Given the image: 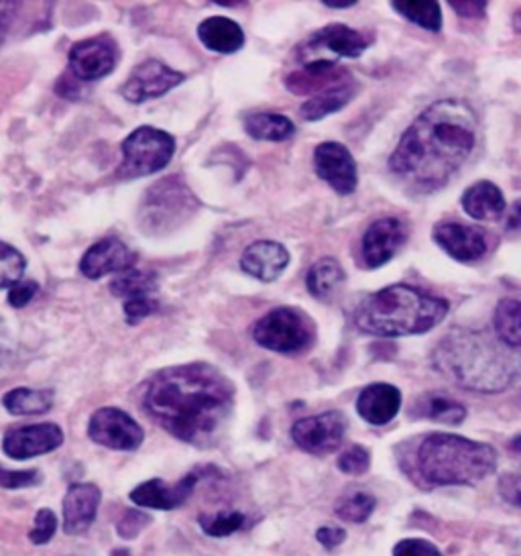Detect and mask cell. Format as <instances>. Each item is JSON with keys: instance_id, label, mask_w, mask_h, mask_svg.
Listing matches in <instances>:
<instances>
[{"instance_id": "cell-23", "label": "cell", "mask_w": 521, "mask_h": 556, "mask_svg": "<svg viewBox=\"0 0 521 556\" xmlns=\"http://www.w3.org/2000/svg\"><path fill=\"white\" fill-rule=\"evenodd\" d=\"M462 211L469 214L474 220H499L507 211L504 192L499 190L497 184L493 181L481 180L469 186L462 198H460Z\"/></svg>"}, {"instance_id": "cell-2", "label": "cell", "mask_w": 521, "mask_h": 556, "mask_svg": "<svg viewBox=\"0 0 521 556\" xmlns=\"http://www.w3.org/2000/svg\"><path fill=\"white\" fill-rule=\"evenodd\" d=\"M147 416L178 441L212 446L220 441L234 409V386L208 363L157 371L143 390Z\"/></svg>"}, {"instance_id": "cell-44", "label": "cell", "mask_w": 521, "mask_h": 556, "mask_svg": "<svg viewBox=\"0 0 521 556\" xmlns=\"http://www.w3.org/2000/svg\"><path fill=\"white\" fill-rule=\"evenodd\" d=\"M316 539H318V542H320L325 548L332 551V548L341 546L344 539H346V532H344L342 528H336V526H325V528H320V530L316 532Z\"/></svg>"}, {"instance_id": "cell-41", "label": "cell", "mask_w": 521, "mask_h": 556, "mask_svg": "<svg viewBox=\"0 0 521 556\" xmlns=\"http://www.w3.org/2000/svg\"><path fill=\"white\" fill-rule=\"evenodd\" d=\"M149 523H151V518L147 514H141L137 509H130L120 518L116 530H118L120 539H135V536H139L145 530Z\"/></svg>"}, {"instance_id": "cell-13", "label": "cell", "mask_w": 521, "mask_h": 556, "mask_svg": "<svg viewBox=\"0 0 521 556\" xmlns=\"http://www.w3.org/2000/svg\"><path fill=\"white\" fill-rule=\"evenodd\" d=\"M314 169L336 194L348 197L358 188V167L348 148L336 141L320 143L314 151Z\"/></svg>"}, {"instance_id": "cell-9", "label": "cell", "mask_w": 521, "mask_h": 556, "mask_svg": "<svg viewBox=\"0 0 521 556\" xmlns=\"http://www.w3.org/2000/svg\"><path fill=\"white\" fill-rule=\"evenodd\" d=\"M344 434L346 418L336 409L302 418L292 428L293 442L309 455H330L339 451Z\"/></svg>"}, {"instance_id": "cell-31", "label": "cell", "mask_w": 521, "mask_h": 556, "mask_svg": "<svg viewBox=\"0 0 521 556\" xmlns=\"http://www.w3.org/2000/svg\"><path fill=\"white\" fill-rule=\"evenodd\" d=\"M157 288H160L157 276L147 269H139V267H130L111 281V294L116 298H125V300L153 298Z\"/></svg>"}, {"instance_id": "cell-28", "label": "cell", "mask_w": 521, "mask_h": 556, "mask_svg": "<svg viewBox=\"0 0 521 556\" xmlns=\"http://www.w3.org/2000/svg\"><path fill=\"white\" fill-rule=\"evenodd\" d=\"M344 269L341 263L332 257H322L309 267L306 286H308L309 294L318 300H330L332 295L339 292L342 283H344Z\"/></svg>"}, {"instance_id": "cell-29", "label": "cell", "mask_w": 521, "mask_h": 556, "mask_svg": "<svg viewBox=\"0 0 521 556\" xmlns=\"http://www.w3.org/2000/svg\"><path fill=\"white\" fill-rule=\"evenodd\" d=\"M495 337L507 349H521V302L513 298H504L493 314Z\"/></svg>"}, {"instance_id": "cell-50", "label": "cell", "mask_w": 521, "mask_h": 556, "mask_svg": "<svg viewBox=\"0 0 521 556\" xmlns=\"http://www.w3.org/2000/svg\"><path fill=\"white\" fill-rule=\"evenodd\" d=\"M513 25H516V31L521 34V11L520 13H516V17H513Z\"/></svg>"}, {"instance_id": "cell-5", "label": "cell", "mask_w": 521, "mask_h": 556, "mask_svg": "<svg viewBox=\"0 0 521 556\" xmlns=\"http://www.w3.org/2000/svg\"><path fill=\"white\" fill-rule=\"evenodd\" d=\"M416 467L430 485H474L497 469V451L487 442L448 432L423 437Z\"/></svg>"}, {"instance_id": "cell-33", "label": "cell", "mask_w": 521, "mask_h": 556, "mask_svg": "<svg viewBox=\"0 0 521 556\" xmlns=\"http://www.w3.org/2000/svg\"><path fill=\"white\" fill-rule=\"evenodd\" d=\"M374 506H377V502H374L373 495H369L365 491H355V493H348L346 497H342L339 502L336 516L342 518L344 522H367L374 511Z\"/></svg>"}, {"instance_id": "cell-21", "label": "cell", "mask_w": 521, "mask_h": 556, "mask_svg": "<svg viewBox=\"0 0 521 556\" xmlns=\"http://www.w3.org/2000/svg\"><path fill=\"white\" fill-rule=\"evenodd\" d=\"M102 493L92 483L72 485L64 497V532L67 536L84 534L97 520Z\"/></svg>"}, {"instance_id": "cell-18", "label": "cell", "mask_w": 521, "mask_h": 556, "mask_svg": "<svg viewBox=\"0 0 521 556\" xmlns=\"http://www.w3.org/2000/svg\"><path fill=\"white\" fill-rule=\"evenodd\" d=\"M195 485H198V473L186 475L174 485L165 483L163 479H151L130 491V500L139 507L167 511V509L183 506L194 493Z\"/></svg>"}, {"instance_id": "cell-3", "label": "cell", "mask_w": 521, "mask_h": 556, "mask_svg": "<svg viewBox=\"0 0 521 556\" xmlns=\"http://www.w3.org/2000/svg\"><path fill=\"white\" fill-rule=\"evenodd\" d=\"M432 363L456 386L479 393L509 390L521 371L520 359L499 339L471 328H453L434 349Z\"/></svg>"}, {"instance_id": "cell-7", "label": "cell", "mask_w": 521, "mask_h": 556, "mask_svg": "<svg viewBox=\"0 0 521 556\" xmlns=\"http://www.w3.org/2000/svg\"><path fill=\"white\" fill-rule=\"evenodd\" d=\"M123 165L120 178H145L167 167L176 153V139L155 127H139L120 146Z\"/></svg>"}, {"instance_id": "cell-25", "label": "cell", "mask_w": 521, "mask_h": 556, "mask_svg": "<svg viewBox=\"0 0 521 556\" xmlns=\"http://www.w3.org/2000/svg\"><path fill=\"white\" fill-rule=\"evenodd\" d=\"M357 94V84L355 80H348V83L339 84L334 88H328L325 92L312 97L308 102L302 104L300 109V115L304 121L309 123H316V121H322L328 115H334L342 111L351 100L355 99Z\"/></svg>"}, {"instance_id": "cell-19", "label": "cell", "mask_w": 521, "mask_h": 556, "mask_svg": "<svg viewBox=\"0 0 521 556\" xmlns=\"http://www.w3.org/2000/svg\"><path fill=\"white\" fill-rule=\"evenodd\" d=\"M290 265L288 249L276 241H257L244 249L241 269L246 276L271 283L283 276Z\"/></svg>"}, {"instance_id": "cell-1", "label": "cell", "mask_w": 521, "mask_h": 556, "mask_svg": "<svg viewBox=\"0 0 521 556\" xmlns=\"http://www.w3.org/2000/svg\"><path fill=\"white\" fill-rule=\"evenodd\" d=\"M476 137L479 118L467 102L436 100L402 135L390 174L409 194H432L471 157Z\"/></svg>"}, {"instance_id": "cell-47", "label": "cell", "mask_w": 521, "mask_h": 556, "mask_svg": "<svg viewBox=\"0 0 521 556\" xmlns=\"http://www.w3.org/2000/svg\"><path fill=\"white\" fill-rule=\"evenodd\" d=\"M322 4H326L328 9H351L358 4L357 0H325Z\"/></svg>"}, {"instance_id": "cell-30", "label": "cell", "mask_w": 521, "mask_h": 556, "mask_svg": "<svg viewBox=\"0 0 521 556\" xmlns=\"http://www.w3.org/2000/svg\"><path fill=\"white\" fill-rule=\"evenodd\" d=\"M55 395L51 390H31V388H15L4 393L2 404L13 416H37L46 414L53 406Z\"/></svg>"}, {"instance_id": "cell-4", "label": "cell", "mask_w": 521, "mask_h": 556, "mask_svg": "<svg viewBox=\"0 0 521 556\" xmlns=\"http://www.w3.org/2000/svg\"><path fill=\"white\" fill-rule=\"evenodd\" d=\"M448 308L444 298L425 294L407 283H393L369 295L358 306L355 325L379 339L414 337L439 327Z\"/></svg>"}, {"instance_id": "cell-37", "label": "cell", "mask_w": 521, "mask_h": 556, "mask_svg": "<svg viewBox=\"0 0 521 556\" xmlns=\"http://www.w3.org/2000/svg\"><path fill=\"white\" fill-rule=\"evenodd\" d=\"M43 481L41 473L37 469H27V471H11L4 469L0 465V488L2 490H25V488H33L39 485Z\"/></svg>"}, {"instance_id": "cell-22", "label": "cell", "mask_w": 521, "mask_h": 556, "mask_svg": "<svg viewBox=\"0 0 521 556\" xmlns=\"http://www.w3.org/2000/svg\"><path fill=\"white\" fill-rule=\"evenodd\" d=\"M402 409V392L391 383H371L358 393V416L373 426L390 425Z\"/></svg>"}, {"instance_id": "cell-6", "label": "cell", "mask_w": 521, "mask_h": 556, "mask_svg": "<svg viewBox=\"0 0 521 556\" xmlns=\"http://www.w3.org/2000/svg\"><path fill=\"white\" fill-rule=\"evenodd\" d=\"M255 343L281 355L302 353L314 344L316 327L308 314L292 306L267 312L253 327Z\"/></svg>"}, {"instance_id": "cell-34", "label": "cell", "mask_w": 521, "mask_h": 556, "mask_svg": "<svg viewBox=\"0 0 521 556\" xmlns=\"http://www.w3.org/2000/svg\"><path fill=\"white\" fill-rule=\"evenodd\" d=\"M27 267L25 255L9 243L0 241V290H11L23 279Z\"/></svg>"}, {"instance_id": "cell-46", "label": "cell", "mask_w": 521, "mask_h": 556, "mask_svg": "<svg viewBox=\"0 0 521 556\" xmlns=\"http://www.w3.org/2000/svg\"><path fill=\"white\" fill-rule=\"evenodd\" d=\"M505 230L507 232H521V200L511 206L505 220Z\"/></svg>"}, {"instance_id": "cell-20", "label": "cell", "mask_w": 521, "mask_h": 556, "mask_svg": "<svg viewBox=\"0 0 521 556\" xmlns=\"http://www.w3.org/2000/svg\"><path fill=\"white\" fill-rule=\"evenodd\" d=\"M353 80L351 72L346 67H341L332 62H312L304 64L300 70L292 72L285 78V86L293 94L306 97V94H320L328 88H334L342 83Z\"/></svg>"}, {"instance_id": "cell-11", "label": "cell", "mask_w": 521, "mask_h": 556, "mask_svg": "<svg viewBox=\"0 0 521 556\" xmlns=\"http://www.w3.org/2000/svg\"><path fill=\"white\" fill-rule=\"evenodd\" d=\"M183 80V72L165 66L160 60H145L130 72L127 83L120 88V94L132 104H143L147 100L160 99L167 94L169 90L178 88Z\"/></svg>"}, {"instance_id": "cell-27", "label": "cell", "mask_w": 521, "mask_h": 556, "mask_svg": "<svg viewBox=\"0 0 521 556\" xmlns=\"http://www.w3.org/2000/svg\"><path fill=\"white\" fill-rule=\"evenodd\" d=\"M416 412L440 425L458 426L467 418V408L444 393H425L418 400Z\"/></svg>"}, {"instance_id": "cell-38", "label": "cell", "mask_w": 521, "mask_h": 556, "mask_svg": "<svg viewBox=\"0 0 521 556\" xmlns=\"http://www.w3.org/2000/svg\"><path fill=\"white\" fill-rule=\"evenodd\" d=\"M58 530V518L51 509H39L35 516L33 530L29 532V539L33 544H48L49 540L55 536Z\"/></svg>"}, {"instance_id": "cell-12", "label": "cell", "mask_w": 521, "mask_h": 556, "mask_svg": "<svg viewBox=\"0 0 521 556\" xmlns=\"http://www.w3.org/2000/svg\"><path fill=\"white\" fill-rule=\"evenodd\" d=\"M118 64V48L109 35L84 39L69 50V72L81 83L102 80Z\"/></svg>"}, {"instance_id": "cell-10", "label": "cell", "mask_w": 521, "mask_h": 556, "mask_svg": "<svg viewBox=\"0 0 521 556\" xmlns=\"http://www.w3.org/2000/svg\"><path fill=\"white\" fill-rule=\"evenodd\" d=\"M88 437L90 441L113 451H137L143 444L145 432L127 412L100 408L88 422Z\"/></svg>"}, {"instance_id": "cell-26", "label": "cell", "mask_w": 521, "mask_h": 556, "mask_svg": "<svg viewBox=\"0 0 521 556\" xmlns=\"http://www.w3.org/2000/svg\"><path fill=\"white\" fill-rule=\"evenodd\" d=\"M244 131L257 141H271L281 143L295 135V125L292 118L277 113H259V115L244 118Z\"/></svg>"}, {"instance_id": "cell-17", "label": "cell", "mask_w": 521, "mask_h": 556, "mask_svg": "<svg viewBox=\"0 0 521 556\" xmlns=\"http://www.w3.org/2000/svg\"><path fill=\"white\" fill-rule=\"evenodd\" d=\"M137 255L118 237H106L90 247L80 262L84 278L102 279L135 267Z\"/></svg>"}, {"instance_id": "cell-8", "label": "cell", "mask_w": 521, "mask_h": 556, "mask_svg": "<svg viewBox=\"0 0 521 556\" xmlns=\"http://www.w3.org/2000/svg\"><path fill=\"white\" fill-rule=\"evenodd\" d=\"M371 46V39L351 29L341 23L326 25L320 31L309 35L308 39L300 46L297 58L304 64L312 62H332L339 64L341 58H360L367 48Z\"/></svg>"}, {"instance_id": "cell-35", "label": "cell", "mask_w": 521, "mask_h": 556, "mask_svg": "<svg viewBox=\"0 0 521 556\" xmlns=\"http://www.w3.org/2000/svg\"><path fill=\"white\" fill-rule=\"evenodd\" d=\"M202 530L208 534V536H214V539H225V536H230V534H234L237 530H241L244 526V516L241 511H227V514H216V516H212V518H204L202 516Z\"/></svg>"}, {"instance_id": "cell-45", "label": "cell", "mask_w": 521, "mask_h": 556, "mask_svg": "<svg viewBox=\"0 0 521 556\" xmlns=\"http://www.w3.org/2000/svg\"><path fill=\"white\" fill-rule=\"evenodd\" d=\"M11 328L4 325V320L0 318V365L11 357L13 351V341H11Z\"/></svg>"}, {"instance_id": "cell-14", "label": "cell", "mask_w": 521, "mask_h": 556, "mask_svg": "<svg viewBox=\"0 0 521 556\" xmlns=\"http://www.w3.org/2000/svg\"><path fill=\"white\" fill-rule=\"evenodd\" d=\"M407 237H409V229L402 218L385 216L374 220L363 235V243H360L363 263L369 269L383 267L397 255L402 247L406 245Z\"/></svg>"}, {"instance_id": "cell-43", "label": "cell", "mask_w": 521, "mask_h": 556, "mask_svg": "<svg viewBox=\"0 0 521 556\" xmlns=\"http://www.w3.org/2000/svg\"><path fill=\"white\" fill-rule=\"evenodd\" d=\"M453 7L456 15L462 18H485L487 17L488 2L485 0H450L448 2Z\"/></svg>"}, {"instance_id": "cell-39", "label": "cell", "mask_w": 521, "mask_h": 556, "mask_svg": "<svg viewBox=\"0 0 521 556\" xmlns=\"http://www.w3.org/2000/svg\"><path fill=\"white\" fill-rule=\"evenodd\" d=\"M157 311V300L155 298H132L125 300V318L129 325H139L143 323L147 316H151Z\"/></svg>"}, {"instance_id": "cell-40", "label": "cell", "mask_w": 521, "mask_h": 556, "mask_svg": "<svg viewBox=\"0 0 521 556\" xmlns=\"http://www.w3.org/2000/svg\"><path fill=\"white\" fill-rule=\"evenodd\" d=\"M393 556H444L439 546L422 539H406L395 544Z\"/></svg>"}, {"instance_id": "cell-49", "label": "cell", "mask_w": 521, "mask_h": 556, "mask_svg": "<svg viewBox=\"0 0 521 556\" xmlns=\"http://www.w3.org/2000/svg\"><path fill=\"white\" fill-rule=\"evenodd\" d=\"M511 451H516V453H520L521 455V437L511 441Z\"/></svg>"}, {"instance_id": "cell-36", "label": "cell", "mask_w": 521, "mask_h": 556, "mask_svg": "<svg viewBox=\"0 0 521 556\" xmlns=\"http://www.w3.org/2000/svg\"><path fill=\"white\" fill-rule=\"evenodd\" d=\"M369 467H371V453L360 444L346 448L339 457V469L342 473L363 475L369 471Z\"/></svg>"}, {"instance_id": "cell-24", "label": "cell", "mask_w": 521, "mask_h": 556, "mask_svg": "<svg viewBox=\"0 0 521 556\" xmlns=\"http://www.w3.org/2000/svg\"><path fill=\"white\" fill-rule=\"evenodd\" d=\"M198 37L206 50L230 55L244 46L243 27L228 17H208L198 25Z\"/></svg>"}, {"instance_id": "cell-32", "label": "cell", "mask_w": 521, "mask_h": 556, "mask_svg": "<svg viewBox=\"0 0 521 556\" xmlns=\"http://www.w3.org/2000/svg\"><path fill=\"white\" fill-rule=\"evenodd\" d=\"M391 9L425 31L439 34L442 29V9L434 0H393Z\"/></svg>"}, {"instance_id": "cell-16", "label": "cell", "mask_w": 521, "mask_h": 556, "mask_svg": "<svg viewBox=\"0 0 521 556\" xmlns=\"http://www.w3.org/2000/svg\"><path fill=\"white\" fill-rule=\"evenodd\" d=\"M432 237H434V243L456 262H479L487 253V232L481 227L448 220V223L436 225Z\"/></svg>"}, {"instance_id": "cell-15", "label": "cell", "mask_w": 521, "mask_h": 556, "mask_svg": "<svg viewBox=\"0 0 521 556\" xmlns=\"http://www.w3.org/2000/svg\"><path fill=\"white\" fill-rule=\"evenodd\" d=\"M64 444V430L58 425L18 426L4 434L2 451L9 458L27 460V458L48 455Z\"/></svg>"}, {"instance_id": "cell-42", "label": "cell", "mask_w": 521, "mask_h": 556, "mask_svg": "<svg viewBox=\"0 0 521 556\" xmlns=\"http://www.w3.org/2000/svg\"><path fill=\"white\" fill-rule=\"evenodd\" d=\"M39 292V283L33 281V279H21L18 283H15L11 290H9V298L7 302L13 306V308H23L31 302L35 294Z\"/></svg>"}, {"instance_id": "cell-48", "label": "cell", "mask_w": 521, "mask_h": 556, "mask_svg": "<svg viewBox=\"0 0 521 556\" xmlns=\"http://www.w3.org/2000/svg\"><path fill=\"white\" fill-rule=\"evenodd\" d=\"M214 4L218 7H239V4H246L243 0H214Z\"/></svg>"}]
</instances>
